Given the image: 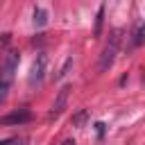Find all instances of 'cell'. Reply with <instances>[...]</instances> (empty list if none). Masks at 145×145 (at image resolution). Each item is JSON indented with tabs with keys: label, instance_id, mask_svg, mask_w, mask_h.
I'll return each instance as SVG.
<instances>
[{
	"label": "cell",
	"instance_id": "cell-1",
	"mask_svg": "<svg viewBox=\"0 0 145 145\" xmlns=\"http://www.w3.org/2000/svg\"><path fill=\"white\" fill-rule=\"evenodd\" d=\"M18 61H20L18 50H9L5 54V61H2V84H0V102L7 100V93H9V86H11L14 72L18 68Z\"/></svg>",
	"mask_w": 145,
	"mask_h": 145
},
{
	"label": "cell",
	"instance_id": "cell-2",
	"mask_svg": "<svg viewBox=\"0 0 145 145\" xmlns=\"http://www.w3.org/2000/svg\"><path fill=\"white\" fill-rule=\"evenodd\" d=\"M118 45H120V29H113L111 36H109V43L104 45V50H102V54H100V63H97L100 72H106V70L113 66L116 54H118Z\"/></svg>",
	"mask_w": 145,
	"mask_h": 145
},
{
	"label": "cell",
	"instance_id": "cell-3",
	"mask_svg": "<svg viewBox=\"0 0 145 145\" xmlns=\"http://www.w3.org/2000/svg\"><path fill=\"white\" fill-rule=\"evenodd\" d=\"M45 68H48V57H45L43 52H39V54H36V59H34V63H32V70H29V79H27L32 88L43 84V77H45Z\"/></svg>",
	"mask_w": 145,
	"mask_h": 145
},
{
	"label": "cell",
	"instance_id": "cell-4",
	"mask_svg": "<svg viewBox=\"0 0 145 145\" xmlns=\"http://www.w3.org/2000/svg\"><path fill=\"white\" fill-rule=\"evenodd\" d=\"M70 84H66V86H61V91L57 93V97H54V102H52V109H50V113H48V118L52 120V118H57L63 109H66V102H68V95H70Z\"/></svg>",
	"mask_w": 145,
	"mask_h": 145
},
{
	"label": "cell",
	"instance_id": "cell-5",
	"mask_svg": "<svg viewBox=\"0 0 145 145\" xmlns=\"http://www.w3.org/2000/svg\"><path fill=\"white\" fill-rule=\"evenodd\" d=\"M32 120V111L29 109H18L14 113H7L0 118V125H25Z\"/></svg>",
	"mask_w": 145,
	"mask_h": 145
},
{
	"label": "cell",
	"instance_id": "cell-6",
	"mask_svg": "<svg viewBox=\"0 0 145 145\" xmlns=\"http://www.w3.org/2000/svg\"><path fill=\"white\" fill-rule=\"evenodd\" d=\"M45 23H48V11H45L43 7H36V9H34V25H36V27H43Z\"/></svg>",
	"mask_w": 145,
	"mask_h": 145
},
{
	"label": "cell",
	"instance_id": "cell-7",
	"mask_svg": "<svg viewBox=\"0 0 145 145\" xmlns=\"http://www.w3.org/2000/svg\"><path fill=\"white\" fill-rule=\"evenodd\" d=\"M102 23H104V5L97 9V16H95V27H93V34L95 36L102 34Z\"/></svg>",
	"mask_w": 145,
	"mask_h": 145
},
{
	"label": "cell",
	"instance_id": "cell-8",
	"mask_svg": "<svg viewBox=\"0 0 145 145\" xmlns=\"http://www.w3.org/2000/svg\"><path fill=\"white\" fill-rule=\"evenodd\" d=\"M86 118H88V111H86V109H82V111H77V113L72 116V127H84V122H86Z\"/></svg>",
	"mask_w": 145,
	"mask_h": 145
},
{
	"label": "cell",
	"instance_id": "cell-9",
	"mask_svg": "<svg viewBox=\"0 0 145 145\" xmlns=\"http://www.w3.org/2000/svg\"><path fill=\"white\" fill-rule=\"evenodd\" d=\"M70 68H72V57H68V59H66V61H63V66H61V68H59V72H57V75H54V79H61V77H66V75H68V70H70Z\"/></svg>",
	"mask_w": 145,
	"mask_h": 145
},
{
	"label": "cell",
	"instance_id": "cell-10",
	"mask_svg": "<svg viewBox=\"0 0 145 145\" xmlns=\"http://www.w3.org/2000/svg\"><path fill=\"white\" fill-rule=\"evenodd\" d=\"M145 43V25H138V29H136V34H134V45L138 48V45H143Z\"/></svg>",
	"mask_w": 145,
	"mask_h": 145
},
{
	"label": "cell",
	"instance_id": "cell-11",
	"mask_svg": "<svg viewBox=\"0 0 145 145\" xmlns=\"http://www.w3.org/2000/svg\"><path fill=\"white\" fill-rule=\"evenodd\" d=\"M0 145H27V143H25L23 138H5Z\"/></svg>",
	"mask_w": 145,
	"mask_h": 145
},
{
	"label": "cell",
	"instance_id": "cell-12",
	"mask_svg": "<svg viewBox=\"0 0 145 145\" xmlns=\"http://www.w3.org/2000/svg\"><path fill=\"white\" fill-rule=\"evenodd\" d=\"M95 127H97V136H102V134H104V125H102V122H97Z\"/></svg>",
	"mask_w": 145,
	"mask_h": 145
},
{
	"label": "cell",
	"instance_id": "cell-13",
	"mask_svg": "<svg viewBox=\"0 0 145 145\" xmlns=\"http://www.w3.org/2000/svg\"><path fill=\"white\" fill-rule=\"evenodd\" d=\"M61 145H75V140H72V138H68V140H63Z\"/></svg>",
	"mask_w": 145,
	"mask_h": 145
}]
</instances>
